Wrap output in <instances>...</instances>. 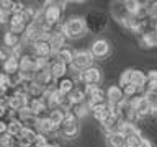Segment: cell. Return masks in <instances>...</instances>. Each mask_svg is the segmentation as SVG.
I'll use <instances>...</instances> for the list:
<instances>
[{
    "label": "cell",
    "mask_w": 157,
    "mask_h": 147,
    "mask_svg": "<svg viewBox=\"0 0 157 147\" xmlns=\"http://www.w3.org/2000/svg\"><path fill=\"white\" fill-rule=\"evenodd\" d=\"M61 31L66 39H80L88 33L83 17H78V15H72L64 23H61Z\"/></svg>",
    "instance_id": "6da1fadb"
},
{
    "label": "cell",
    "mask_w": 157,
    "mask_h": 147,
    "mask_svg": "<svg viewBox=\"0 0 157 147\" xmlns=\"http://www.w3.org/2000/svg\"><path fill=\"white\" fill-rule=\"evenodd\" d=\"M64 5H66L64 2H44V7L41 8L44 23L52 24V26L61 24V20L64 17V8H66Z\"/></svg>",
    "instance_id": "7a4b0ae2"
},
{
    "label": "cell",
    "mask_w": 157,
    "mask_h": 147,
    "mask_svg": "<svg viewBox=\"0 0 157 147\" xmlns=\"http://www.w3.org/2000/svg\"><path fill=\"white\" fill-rule=\"evenodd\" d=\"M80 134V124H78V119L72 113H67L64 121L59 124V134L57 137H62V139L72 141Z\"/></svg>",
    "instance_id": "3957f363"
},
{
    "label": "cell",
    "mask_w": 157,
    "mask_h": 147,
    "mask_svg": "<svg viewBox=\"0 0 157 147\" xmlns=\"http://www.w3.org/2000/svg\"><path fill=\"white\" fill-rule=\"evenodd\" d=\"M83 21H85V26H87L88 33H101L103 29H106V26H108V17L103 12H98V10L88 12L85 17H83Z\"/></svg>",
    "instance_id": "277c9868"
},
{
    "label": "cell",
    "mask_w": 157,
    "mask_h": 147,
    "mask_svg": "<svg viewBox=\"0 0 157 147\" xmlns=\"http://www.w3.org/2000/svg\"><path fill=\"white\" fill-rule=\"evenodd\" d=\"M146 82H147L146 74L142 70H139V69H126V70L120 75V78H118V85H120V87L131 83V85L141 88V90L144 88Z\"/></svg>",
    "instance_id": "5b68a950"
},
{
    "label": "cell",
    "mask_w": 157,
    "mask_h": 147,
    "mask_svg": "<svg viewBox=\"0 0 157 147\" xmlns=\"http://www.w3.org/2000/svg\"><path fill=\"white\" fill-rule=\"evenodd\" d=\"M75 78L80 83H83L85 87H93V85H100V83H101L103 74H101V69L100 67L92 66V67L85 69V70L75 74Z\"/></svg>",
    "instance_id": "8992f818"
},
{
    "label": "cell",
    "mask_w": 157,
    "mask_h": 147,
    "mask_svg": "<svg viewBox=\"0 0 157 147\" xmlns=\"http://www.w3.org/2000/svg\"><path fill=\"white\" fill-rule=\"evenodd\" d=\"M93 61L95 59L92 57V54L88 49H80V51H75L74 52V57H72V62H71V67L74 72H82V70H85V69L88 67H92L93 66Z\"/></svg>",
    "instance_id": "52a82bcc"
},
{
    "label": "cell",
    "mask_w": 157,
    "mask_h": 147,
    "mask_svg": "<svg viewBox=\"0 0 157 147\" xmlns=\"http://www.w3.org/2000/svg\"><path fill=\"white\" fill-rule=\"evenodd\" d=\"M88 51H90L93 59L103 61V59H106L111 54V44L105 38H97L95 41L90 44V49H88Z\"/></svg>",
    "instance_id": "ba28073f"
},
{
    "label": "cell",
    "mask_w": 157,
    "mask_h": 147,
    "mask_svg": "<svg viewBox=\"0 0 157 147\" xmlns=\"http://www.w3.org/2000/svg\"><path fill=\"white\" fill-rule=\"evenodd\" d=\"M85 93H87V103L90 108L98 105H106V92L100 85L85 87Z\"/></svg>",
    "instance_id": "9c48e42d"
},
{
    "label": "cell",
    "mask_w": 157,
    "mask_h": 147,
    "mask_svg": "<svg viewBox=\"0 0 157 147\" xmlns=\"http://www.w3.org/2000/svg\"><path fill=\"white\" fill-rule=\"evenodd\" d=\"M29 52H31L33 56H36L38 59H49L52 56L49 41H48V39H44V38H39L34 43L29 44Z\"/></svg>",
    "instance_id": "30bf717a"
},
{
    "label": "cell",
    "mask_w": 157,
    "mask_h": 147,
    "mask_svg": "<svg viewBox=\"0 0 157 147\" xmlns=\"http://www.w3.org/2000/svg\"><path fill=\"white\" fill-rule=\"evenodd\" d=\"M106 105H113V106H121L123 103L126 101L124 93H123L121 87L115 83V85H110L106 88Z\"/></svg>",
    "instance_id": "8fae6325"
},
{
    "label": "cell",
    "mask_w": 157,
    "mask_h": 147,
    "mask_svg": "<svg viewBox=\"0 0 157 147\" xmlns=\"http://www.w3.org/2000/svg\"><path fill=\"white\" fill-rule=\"evenodd\" d=\"M128 103H131L132 108H134V111H136V115L139 119H142V118H147L149 115H152L154 113V110L151 108V105L146 101V98L144 95L139 96V98H136V100H131V101H128Z\"/></svg>",
    "instance_id": "7c38bea8"
},
{
    "label": "cell",
    "mask_w": 157,
    "mask_h": 147,
    "mask_svg": "<svg viewBox=\"0 0 157 147\" xmlns=\"http://www.w3.org/2000/svg\"><path fill=\"white\" fill-rule=\"evenodd\" d=\"M48 69H49V72H51V75L54 77V80H57V78H61V77H66L67 72H69V67L64 62L59 61V59H56V56H51Z\"/></svg>",
    "instance_id": "4fadbf2b"
},
{
    "label": "cell",
    "mask_w": 157,
    "mask_h": 147,
    "mask_svg": "<svg viewBox=\"0 0 157 147\" xmlns=\"http://www.w3.org/2000/svg\"><path fill=\"white\" fill-rule=\"evenodd\" d=\"M54 87H56V90L61 93V95L67 96L69 93H71L74 88H75V82H74V77L66 75V77L57 78V80L54 82Z\"/></svg>",
    "instance_id": "5bb4252c"
},
{
    "label": "cell",
    "mask_w": 157,
    "mask_h": 147,
    "mask_svg": "<svg viewBox=\"0 0 157 147\" xmlns=\"http://www.w3.org/2000/svg\"><path fill=\"white\" fill-rule=\"evenodd\" d=\"M111 17L120 24L131 17V15L128 13L126 7H124V2H111Z\"/></svg>",
    "instance_id": "9a60e30c"
},
{
    "label": "cell",
    "mask_w": 157,
    "mask_h": 147,
    "mask_svg": "<svg viewBox=\"0 0 157 147\" xmlns=\"http://www.w3.org/2000/svg\"><path fill=\"white\" fill-rule=\"evenodd\" d=\"M21 44H23L21 36H18V34H15L12 31H5V34H3V47H7L10 52H13L15 49H18Z\"/></svg>",
    "instance_id": "2e32d148"
},
{
    "label": "cell",
    "mask_w": 157,
    "mask_h": 147,
    "mask_svg": "<svg viewBox=\"0 0 157 147\" xmlns=\"http://www.w3.org/2000/svg\"><path fill=\"white\" fill-rule=\"evenodd\" d=\"M28 103V96L26 95H20V93H15V95L7 101V108L10 111H20L23 108H26Z\"/></svg>",
    "instance_id": "e0dca14e"
},
{
    "label": "cell",
    "mask_w": 157,
    "mask_h": 147,
    "mask_svg": "<svg viewBox=\"0 0 157 147\" xmlns=\"http://www.w3.org/2000/svg\"><path fill=\"white\" fill-rule=\"evenodd\" d=\"M90 113L92 116L95 118V121H98L100 124H103L108 118H110V108H108V105H98V106H92L90 108Z\"/></svg>",
    "instance_id": "ac0fdd59"
},
{
    "label": "cell",
    "mask_w": 157,
    "mask_h": 147,
    "mask_svg": "<svg viewBox=\"0 0 157 147\" xmlns=\"http://www.w3.org/2000/svg\"><path fill=\"white\" fill-rule=\"evenodd\" d=\"M2 70L3 74L7 75V74H15V72H20V59L18 56H15V54H12L7 61H5L2 64Z\"/></svg>",
    "instance_id": "d6986e66"
},
{
    "label": "cell",
    "mask_w": 157,
    "mask_h": 147,
    "mask_svg": "<svg viewBox=\"0 0 157 147\" xmlns=\"http://www.w3.org/2000/svg\"><path fill=\"white\" fill-rule=\"evenodd\" d=\"M74 52H75V49H72L71 46H66V47H62L61 51H57L54 56H56V59H59V61L64 62V64L69 67V66H71V62H72Z\"/></svg>",
    "instance_id": "ffe728a7"
},
{
    "label": "cell",
    "mask_w": 157,
    "mask_h": 147,
    "mask_svg": "<svg viewBox=\"0 0 157 147\" xmlns=\"http://www.w3.org/2000/svg\"><path fill=\"white\" fill-rule=\"evenodd\" d=\"M71 113L77 118L78 121H80V119H83V118H87L88 115H90V106H88V103H87V101L78 103V105H74V106H72Z\"/></svg>",
    "instance_id": "44dd1931"
},
{
    "label": "cell",
    "mask_w": 157,
    "mask_h": 147,
    "mask_svg": "<svg viewBox=\"0 0 157 147\" xmlns=\"http://www.w3.org/2000/svg\"><path fill=\"white\" fill-rule=\"evenodd\" d=\"M106 147H124V136L123 134H105Z\"/></svg>",
    "instance_id": "7402d4cb"
},
{
    "label": "cell",
    "mask_w": 157,
    "mask_h": 147,
    "mask_svg": "<svg viewBox=\"0 0 157 147\" xmlns=\"http://www.w3.org/2000/svg\"><path fill=\"white\" fill-rule=\"evenodd\" d=\"M48 118L54 126L59 127V124H61V123L64 121V118H66V113H64L62 110H59V108H54V110L48 111Z\"/></svg>",
    "instance_id": "603a6c76"
},
{
    "label": "cell",
    "mask_w": 157,
    "mask_h": 147,
    "mask_svg": "<svg viewBox=\"0 0 157 147\" xmlns=\"http://www.w3.org/2000/svg\"><path fill=\"white\" fill-rule=\"evenodd\" d=\"M21 129H23V124L17 119V118H13V119H8V121H7V132H8V134H12L13 137L20 136Z\"/></svg>",
    "instance_id": "cb8c5ba5"
},
{
    "label": "cell",
    "mask_w": 157,
    "mask_h": 147,
    "mask_svg": "<svg viewBox=\"0 0 157 147\" xmlns=\"http://www.w3.org/2000/svg\"><path fill=\"white\" fill-rule=\"evenodd\" d=\"M5 77H7V85H8L10 88H13V90H15V88H17V87L20 85V83L23 82L21 74H20V72H15V74H7Z\"/></svg>",
    "instance_id": "d4e9b609"
},
{
    "label": "cell",
    "mask_w": 157,
    "mask_h": 147,
    "mask_svg": "<svg viewBox=\"0 0 157 147\" xmlns=\"http://www.w3.org/2000/svg\"><path fill=\"white\" fill-rule=\"evenodd\" d=\"M141 131L139 132H134L131 136H126L124 137V147H139V141H141Z\"/></svg>",
    "instance_id": "484cf974"
},
{
    "label": "cell",
    "mask_w": 157,
    "mask_h": 147,
    "mask_svg": "<svg viewBox=\"0 0 157 147\" xmlns=\"http://www.w3.org/2000/svg\"><path fill=\"white\" fill-rule=\"evenodd\" d=\"M124 7L128 10V13H129L131 17H134L141 8V2L139 0H124Z\"/></svg>",
    "instance_id": "4316f807"
},
{
    "label": "cell",
    "mask_w": 157,
    "mask_h": 147,
    "mask_svg": "<svg viewBox=\"0 0 157 147\" xmlns=\"http://www.w3.org/2000/svg\"><path fill=\"white\" fill-rule=\"evenodd\" d=\"M36 134H38V131L34 129V127H25V126H23L21 132H20V137H23V139H26L28 142H31V144H33V141H34V137H36Z\"/></svg>",
    "instance_id": "83f0119b"
},
{
    "label": "cell",
    "mask_w": 157,
    "mask_h": 147,
    "mask_svg": "<svg viewBox=\"0 0 157 147\" xmlns=\"http://www.w3.org/2000/svg\"><path fill=\"white\" fill-rule=\"evenodd\" d=\"M0 147H15V137L8 132L0 134Z\"/></svg>",
    "instance_id": "f1b7e54d"
},
{
    "label": "cell",
    "mask_w": 157,
    "mask_h": 147,
    "mask_svg": "<svg viewBox=\"0 0 157 147\" xmlns=\"http://www.w3.org/2000/svg\"><path fill=\"white\" fill-rule=\"evenodd\" d=\"M144 98H146V101L149 103L151 108L155 113V110H157V93L155 92H146L144 93Z\"/></svg>",
    "instance_id": "f546056e"
},
{
    "label": "cell",
    "mask_w": 157,
    "mask_h": 147,
    "mask_svg": "<svg viewBox=\"0 0 157 147\" xmlns=\"http://www.w3.org/2000/svg\"><path fill=\"white\" fill-rule=\"evenodd\" d=\"M48 142H49V137L41 134V132H38L36 137H34V141H33V145L34 147H46Z\"/></svg>",
    "instance_id": "4dcf8cb0"
},
{
    "label": "cell",
    "mask_w": 157,
    "mask_h": 147,
    "mask_svg": "<svg viewBox=\"0 0 157 147\" xmlns=\"http://www.w3.org/2000/svg\"><path fill=\"white\" fill-rule=\"evenodd\" d=\"M12 12L8 10H0V24H8L10 20H12Z\"/></svg>",
    "instance_id": "1f68e13d"
},
{
    "label": "cell",
    "mask_w": 157,
    "mask_h": 147,
    "mask_svg": "<svg viewBox=\"0 0 157 147\" xmlns=\"http://www.w3.org/2000/svg\"><path fill=\"white\" fill-rule=\"evenodd\" d=\"M12 56V52L8 51L7 47H3V46H0V64H3L5 61H7V59Z\"/></svg>",
    "instance_id": "d6a6232c"
},
{
    "label": "cell",
    "mask_w": 157,
    "mask_h": 147,
    "mask_svg": "<svg viewBox=\"0 0 157 147\" xmlns=\"http://www.w3.org/2000/svg\"><path fill=\"white\" fill-rule=\"evenodd\" d=\"M7 115H8V108H7V105L0 101V119H5V118H7Z\"/></svg>",
    "instance_id": "836d02e7"
},
{
    "label": "cell",
    "mask_w": 157,
    "mask_h": 147,
    "mask_svg": "<svg viewBox=\"0 0 157 147\" xmlns=\"http://www.w3.org/2000/svg\"><path fill=\"white\" fill-rule=\"evenodd\" d=\"M139 147H154V144H152V142L147 139V137L142 136V137H141V141H139Z\"/></svg>",
    "instance_id": "e575fe53"
},
{
    "label": "cell",
    "mask_w": 157,
    "mask_h": 147,
    "mask_svg": "<svg viewBox=\"0 0 157 147\" xmlns=\"http://www.w3.org/2000/svg\"><path fill=\"white\" fill-rule=\"evenodd\" d=\"M147 80H157V69H152V70H149L146 74Z\"/></svg>",
    "instance_id": "d590c367"
},
{
    "label": "cell",
    "mask_w": 157,
    "mask_h": 147,
    "mask_svg": "<svg viewBox=\"0 0 157 147\" xmlns=\"http://www.w3.org/2000/svg\"><path fill=\"white\" fill-rule=\"evenodd\" d=\"M7 132V119H0V134Z\"/></svg>",
    "instance_id": "8d00e7d4"
},
{
    "label": "cell",
    "mask_w": 157,
    "mask_h": 147,
    "mask_svg": "<svg viewBox=\"0 0 157 147\" xmlns=\"http://www.w3.org/2000/svg\"><path fill=\"white\" fill-rule=\"evenodd\" d=\"M2 87H8V85H7V77H5V74L0 72V88Z\"/></svg>",
    "instance_id": "74e56055"
},
{
    "label": "cell",
    "mask_w": 157,
    "mask_h": 147,
    "mask_svg": "<svg viewBox=\"0 0 157 147\" xmlns=\"http://www.w3.org/2000/svg\"><path fill=\"white\" fill-rule=\"evenodd\" d=\"M46 147H62V145H61V142H59V141H51V139H49Z\"/></svg>",
    "instance_id": "f35d334b"
},
{
    "label": "cell",
    "mask_w": 157,
    "mask_h": 147,
    "mask_svg": "<svg viewBox=\"0 0 157 147\" xmlns=\"http://www.w3.org/2000/svg\"><path fill=\"white\" fill-rule=\"evenodd\" d=\"M155 113H157V110H155Z\"/></svg>",
    "instance_id": "ab89813d"
}]
</instances>
